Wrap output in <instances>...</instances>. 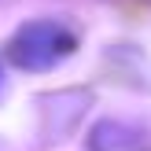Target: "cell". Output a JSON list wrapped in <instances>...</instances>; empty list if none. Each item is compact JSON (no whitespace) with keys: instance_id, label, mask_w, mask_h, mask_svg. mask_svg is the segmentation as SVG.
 I'll list each match as a JSON object with an SVG mask.
<instances>
[{"instance_id":"cell-1","label":"cell","mask_w":151,"mask_h":151,"mask_svg":"<svg viewBox=\"0 0 151 151\" xmlns=\"http://www.w3.org/2000/svg\"><path fill=\"white\" fill-rule=\"evenodd\" d=\"M74 33L55 19H37L15 33L11 41V59L22 70H52L55 63H63L74 52Z\"/></svg>"}]
</instances>
